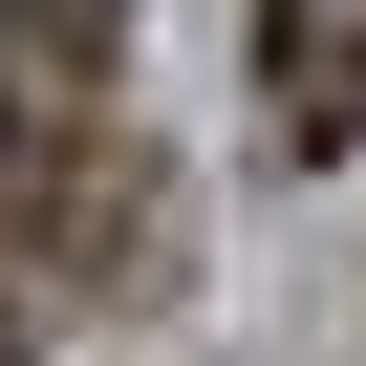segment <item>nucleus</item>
<instances>
[{"instance_id":"obj_1","label":"nucleus","mask_w":366,"mask_h":366,"mask_svg":"<svg viewBox=\"0 0 366 366\" xmlns=\"http://www.w3.org/2000/svg\"><path fill=\"white\" fill-rule=\"evenodd\" d=\"M259 108H280L302 172L366 151V0H259Z\"/></svg>"}]
</instances>
